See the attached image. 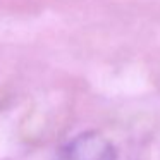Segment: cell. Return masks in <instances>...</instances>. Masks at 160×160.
I'll return each mask as SVG.
<instances>
[{
  "label": "cell",
  "instance_id": "6da1fadb",
  "mask_svg": "<svg viewBox=\"0 0 160 160\" xmlns=\"http://www.w3.org/2000/svg\"><path fill=\"white\" fill-rule=\"evenodd\" d=\"M64 160H115V148L98 132H83L66 146Z\"/></svg>",
  "mask_w": 160,
  "mask_h": 160
}]
</instances>
